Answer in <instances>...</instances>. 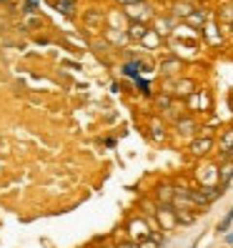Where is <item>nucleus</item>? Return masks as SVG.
I'll return each mask as SVG.
<instances>
[{
    "instance_id": "nucleus-1",
    "label": "nucleus",
    "mask_w": 233,
    "mask_h": 248,
    "mask_svg": "<svg viewBox=\"0 0 233 248\" xmlns=\"http://www.w3.org/2000/svg\"><path fill=\"white\" fill-rule=\"evenodd\" d=\"M128 228H130V236H133L136 243H140V241H145V238H151V236H153V231L148 228V223H145L143 218H133Z\"/></svg>"
},
{
    "instance_id": "nucleus-2",
    "label": "nucleus",
    "mask_w": 233,
    "mask_h": 248,
    "mask_svg": "<svg viewBox=\"0 0 233 248\" xmlns=\"http://www.w3.org/2000/svg\"><path fill=\"white\" fill-rule=\"evenodd\" d=\"M158 221H161V228L171 231L178 226V218H176V208L173 206H161L158 208Z\"/></svg>"
},
{
    "instance_id": "nucleus-3",
    "label": "nucleus",
    "mask_w": 233,
    "mask_h": 248,
    "mask_svg": "<svg viewBox=\"0 0 233 248\" xmlns=\"http://www.w3.org/2000/svg\"><path fill=\"white\" fill-rule=\"evenodd\" d=\"M211 148H213V138L211 136H203V138H198V140L191 143V153L193 155H206Z\"/></svg>"
},
{
    "instance_id": "nucleus-4",
    "label": "nucleus",
    "mask_w": 233,
    "mask_h": 248,
    "mask_svg": "<svg viewBox=\"0 0 233 248\" xmlns=\"http://www.w3.org/2000/svg\"><path fill=\"white\" fill-rule=\"evenodd\" d=\"M231 178H233V163L226 160V163L221 166V170H218V181H221V186H228Z\"/></svg>"
},
{
    "instance_id": "nucleus-5",
    "label": "nucleus",
    "mask_w": 233,
    "mask_h": 248,
    "mask_svg": "<svg viewBox=\"0 0 233 248\" xmlns=\"http://www.w3.org/2000/svg\"><path fill=\"white\" fill-rule=\"evenodd\" d=\"M128 35L133 38V40H143L145 35H148V28H145L143 23H138V20H136V23H130V33H128Z\"/></svg>"
},
{
    "instance_id": "nucleus-6",
    "label": "nucleus",
    "mask_w": 233,
    "mask_h": 248,
    "mask_svg": "<svg viewBox=\"0 0 233 248\" xmlns=\"http://www.w3.org/2000/svg\"><path fill=\"white\" fill-rule=\"evenodd\" d=\"M193 88H196L193 80H178V85H176V91H173V93H176V95H191Z\"/></svg>"
},
{
    "instance_id": "nucleus-7",
    "label": "nucleus",
    "mask_w": 233,
    "mask_h": 248,
    "mask_svg": "<svg viewBox=\"0 0 233 248\" xmlns=\"http://www.w3.org/2000/svg\"><path fill=\"white\" fill-rule=\"evenodd\" d=\"M176 125H178L181 133H191V130H196V123H193L191 118H178V121H176Z\"/></svg>"
},
{
    "instance_id": "nucleus-8",
    "label": "nucleus",
    "mask_w": 233,
    "mask_h": 248,
    "mask_svg": "<svg viewBox=\"0 0 233 248\" xmlns=\"http://www.w3.org/2000/svg\"><path fill=\"white\" fill-rule=\"evenodd\" d=\"M178 68H181V61H168V63L161 65V73H163V76H173Z\"/></svg>"
},
{
    "instance_id": "nucleus-9",
    "label": "nucleus",
    "mask_w": 233,
    "mask_h": 248,
    "mask_svg": "<svg viewBox=\"0 0 233 248\" xmlns=\"http://www.w3.org/2000/svg\"><path fill=\"white\" fill-rule=\"evenodd\" d=\"M188 23H191V25H203V23H206V13H203V10L191 13V16H188Z\"/></svg>"
},
{
    "instance_id": "nucleus-10",
    "label": "nucleus",
    "mask_w": 233,
    "mask_h": 248,
    "mask_svg": "<svg viewBox=\"0 0 233 248\" xmlns=\"http://www.w3.org/2000/svg\"><path fill=\"white\" fill-rule=\"evenodd\" d=\"M176 218H178V223H186V226L196 221V216H193V213H188V211H178V208H176Z\"/></svg>"
},
{
    "instance_id": "nucleus-11",
    "label": "nucleus",
    "mask_w": 233,
    "mask_h": 248,
    "mask_svg": "<svg viewBox=\"0 0 233 248\" xmlns=\"http://www.w3.org/2000/svg\"><path fill=\"white\" fill-rule=\"evenodd\" d=\"M221 148H223V151H231V148H233V130H226V133H223Z\"/></svg>"
},
{
    "instance_id": "nucleus-12",
    "label": "nucleus",
    "mask_w": 233,
    "mask_h": 248,
    "mask_svg": "<svg viewBox=\"0 0 233 248\" xmlns=\"http://www.w3.org/2000/svg\"><path fill=\"white\" fill-rule=\"evenodd\" d=\"M140 68H143L140 63H128V65H123V73H125V76H130V78H136Z\"/></svg>"
},
{
    "instance_id": "nucleus-13",
    "label": "nucleus",
    "mask_w": 233,
    "mask_h": 248,
    "mask_svg": "<svg viewBox=\"0 0 233 248\" xmlns=\"http://www.w3.org/2000/svg\"><path fill=\"white\" fill-rule=\"evenodd\" d=\"M231 223H233V211H228V216L223 218V221H221V223H218V231H226V228H228Z\"/></svg>"
},
{
    "instance_id": "nucleus-14",
    "label": "nucleus",
    "mask_w": 233,
    "mask_h": 248,
    "mask_svg": "<svg viewBox=\"0 0 233 248\" xmlns=\"http://www.w3.org/2000/svg\"><path fill=\"white\" fill-rule=\"evenodd\" d=\"M138 246H140V248H161V243H158L155 238H145V241H140Z\"/></svg>"
},
{
    "instance_id": "nucleus-15",
    "label": "nucleus",
    "mask_w": 233,
    "mask_h": 248,
    "mask_svg": "<svg viewBox=\"0 0 233 248\" xmlns=\"http://www.w3.org/2000/svg\"><path fill=\"white\" fill-rule=\"evenodd\" d=\"M58 8H61V10L65 13V16H70V13H73V5L68 3V0H61V3H58Z\"/></svg>"
},
{
    "instance_id": "nucleus-16",
    "label": "nucleus",
    "mask_w": 233,
    "mask_h": 248,
    "mask_svg": "<svg viewBox=\"0 0 233 248\" xmlns=\"http://www.w3.org/2000/svg\"><path fill=\"white\" fill-rule=\"evenodd\" d=\"M223 158H226V160H231V163H233V148H231V151H223Z\"/></svg>"
},
{
    "instance_id": "nucleus-17",
    "label": "nucleus",
    "mask_w": 233,
    "mask_h": 248,
    "mask_svg": "<svg viewBox=\"0 0 233 248\" xmlns=\"http://www.w3.org/2000/svg\"><path fill=\"white\" fill-rule=\"evenodd\" d=\"M226 241H228V243H233V233H231V236H226Z\"/></svg>"
},
{
    "instance_id": "nucleus-18",
    "label": "nucleus",
    "mask_w": 233,
    "mask_h": 248,
    "mask_svg": "<svg viewBox=\"0 0 233 248\" xmlns=\"http://www.w3.org/2000/svg\"><path fill=\"white\" fill-rule=\"evenodd\" d=\"M125 3H133V0H125ZM136 3H138V0H136Z\"/></svg>"
}]
</instances>
